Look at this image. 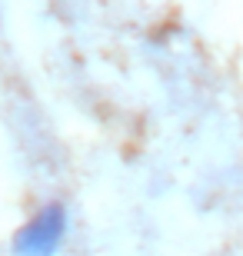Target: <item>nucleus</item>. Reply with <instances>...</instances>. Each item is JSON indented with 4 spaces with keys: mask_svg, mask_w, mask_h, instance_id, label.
I'll use <instances>...</instances> for the list:
<instances>
[{
    "mask_svg": "<svg viewBox=\"0 0 243 256\" xmlns=\"http://www.w3.org/2000/svg\"><path fill=\"white\" fill-rule=\"evenodd\" d=\"M67 206L64 203H47L17 230L14 236V256H57L67 240Z\"/></svg>",
    "mask_w": 243,
    "mask_h": 256,
    "instance_id": "nucleus-1",
    "label": "nucleus"
}]
</instances>
